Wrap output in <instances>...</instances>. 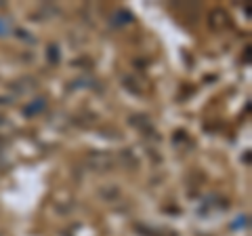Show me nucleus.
<instances>
[{"mask_svg":"<svg viewBox=\"0 0 252 236\" xmlns=\"http://www.w3.org/2000/svg\"><path fill=\"white\" fill-rule=\"evenodd\" d=\"M86 164L97 173H105L107 169L114 167V156L109 152H93V154H89V158H86Z\"/></svg>","mask_w":252,"mask_h":236,"instance_id":"nucleus-1","label":"nucleus"}]
</instances>
